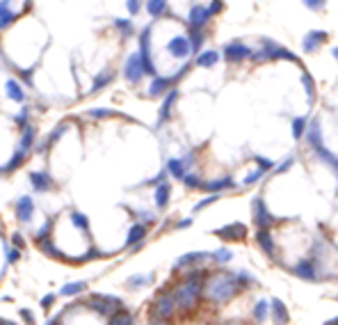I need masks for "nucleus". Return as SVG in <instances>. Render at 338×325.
<instances>
[{"instance_id":"1","label":"nucleus","mask_w":338,"mask_h":325,"mask_svg":"<svg viewBox=\"0 0 338 325\" xmlns=\"http://www.w3.org/2000/svg\"><path fill=\"white\" fill-rule=\"evenodd\" d=\"M240 291V277L231 275V272H217L208 280L204 293L206 298L213 302H229V300Z\"/></svg>"},{"instance_id":"2","label":"nucleus","mask_w":338,"mask_h":325,"mask_svg":"<svg viewBox=\"0 0 338 325\" xmlns=\"http://www.w3.org/2000/svg\"><path fill=\"white\" fill-rule=\"evenodd\" d=\"M201 277H204V272L201 270L192 272V275H190L188 280H185V282H183L181 286L172 293L174 302H176L178 309L188 312V309H192L194 304L199 302V296H201Z\"/></svg>"},{"instance_id":"3","label":"nucleus","mask_w":338,"mask_h":325,"mask_svg":"<svg viewBox=\"0 0 338 325\" xmlns=\"http://www.w3.org/2000/svg\"><path fill=\"white\" fill-rule=\"evenodd\" d=\"M174 312H176V302H174V296L172 293H162L158 296L153 307H151V320L153 323H162V320L172 318Z\"/></svg>"},{"instance_id":"4","label":"nucleus","mask_w":338,"mask_h":325,"mask_svg":"<svg viewBox=\"0 0 338 325\" xmlns=\"http://www.w3.org/2000/svg\"><path fill=\"white\" fill-rule=\"evenodd\" d=\"M89 304L94 312H98L101 316H112L117 309H121V300L119 298H110V296H91L89 298Z\"/></svg>"},{"instance_id":"5","label":"nucleus","mask_w":338,"mask_h":325,"mask_svg":"<svg viewBox=\"0 0 338 325\" xmlns=\"http://www.w3.org/2000/svg\"><path fill=\"white\" fill-rule=\"evenodd\" d=\"M140 60H142V69H144V74H149V76H153L156 74V64H153V60H151V26L144 28V32H142L140 37Z\"/></svg>"},{"instance_id":"6","label":"nucleus","mask_w":338,"mask_h":325,"mask_svg":"<svg viewBox=\"0 0 338 325\" xmlns=\"http://www.w3.org/2000/svg\"><path fill=\"white\" fill-rule=\"evenodd\" d=\"M254 220H256V227H261V229H270L277 222V218L265 208L263 197H256V200H254Z\"/></svg>"},{"instance_id":"7","label":"nucleus","mask_w":338,"mask_h":325,"mask_svg":"<svg viewBox=\"0 0 338 325\" xmlns=\"http://www.w3.org/2000/svg\"><path fill=\"white\" fill-rule=\"evenodd\" d=\"M124 76L128 82H140L142 76H144V69H142V60H140V53H133L126 60V66H124Z\"/></svg>"},{"instance_id":"8","label":"nucleus","mask_w":338,"mask_h":325,"mask_svg":"<svg viewBox=\"0 0 338 325\" xmlns=\"http://www.w3.org/2000/svg\"><path fill=\"white\" fill-rule=\"evenodd\" d=\"M167 50H169L176 60H185V58L192 53V48H190V39L185 37V34H178V37H174L172 42L167 44Z\"/></svg>"},{"instance_id":"9","label":"nucleus","mask_w":338,"mask_h":325,"mask_svg":"<svg viewBox=\"0 0 338 325\" xmlns=\"http://www.w3.org/2000/svg\"><path fill=\"white\" fill-rule=\"evenodd\" d=\"M213 234L224 240H242L247 236V227L242 222H233V224H226V227H222V229H215Z\"/></svg>"},{"instance_id":"10","label":"nucleus","mask_w":338,"mask_h":325,"mask_svg":"<svg viewBox=\"0 0 338 325\" xmlns=\"http://www.w3.org/2000/svg\"><path fill=\"white\" fill-rule=\"evenodd\" d=\"M249 53H252V50H249L242 42H231V44H226L224 46L226 62H242V60H247L249 58Z\"/></svg>"},{"instance_id":"11","label":"nucleus","mask_w":338,"mask_h":325,"mask_svg":"<svg viewBox=\"0 0 338 325\" xmlns=\"http://www.w3.org/2000/svg\"><path fill=\"white\" fill-rule=\"evenodd\" d=\"M208 18H210L208 7L194 5L192 10H190V28H194V30H201V28L208 23Z\"/></svg>"},{"instance_id":"12","label":"nucleus","mask_w":338,"mask_h":325,"mask_svg":"<svg viewBox=\"0 0 338 325\" xmlns=\"http://www.w3.org/2000/svg\"><path fill=\"white\" fill-rule=\"evenodd\" d=\"M327 39H329L327 32H322V30H313V32H309L304 37V50H306V53L318 50L322 44H327Z\"/></svg>"},{"instance_id":"13","label":"nucleus","mask_w":338,"mask_h":325,"mask_svg":"<svg viewBox=\"0 0 338 325\" xmlns=\"http://www.w3.org/2000/svg\"><path fill=\"white\" fill-rule=\"evenodd\" d=\"M293 272H295L297 277H302V280H309V282H316L318 280V272H316V261H302V264H297L295 268H293Z\"/></svg>"},{"instance_id":"14","label":"nucleus","mask_w":338,"mask_h":325,"mask_svg":"<svg viewBox=\"0 0 338 325\" xmlns=\"http://www.w3.org/2000/svg\"><path fill=\"white\" fill-rule=\"evenodd\" d=\"M30 181H32L37 192H48L53 188V179L46 172H30Z\"/></svg>"},{"instance_id":"15","label":"nucleus","mask_w":338,"mask_h":325,"mask_svg":"<svg viewBox=\"0 0 338 325\" xmlns=\"http://www.w3.org/2000/svg\"><path fill=\"white\" fill-rule=\"evenodd\" d=\"M32 213H34V204H32V197H21L18 200V204H16V218L21 220V222H27L30 218H32Z\"/></svg>"},{"instance_id":"16","label":"nucleus","mask_w":338,"mask_h":325,"mask_svg":"<svg viewBox=\"0 0 338 325\" xmlns=\"http://www.w3.org/2000/svg\"><path fill=\"white\" fill-rule=\"evenodd\" d=\"M208 252H190V254H183L181 259L176 261V266L178 268H190V266H194V264H201V261H206L208 259Z\"/></svg>"},{"instance_id":"17","label":"nucleus","mask_w":338,"mask_h":325,"mask_svg":"<svg viewBox=\"0 0 338 325\" xmlns=\"http://www.w3.org/2000/svg\"><path fill=\"white\" fill-rule=\"evenodd\" d=\"M306 140L313 149L322 146V128H320V120H313V124L309 126V133H306Z\"/></svg>"},{"instance_id":"18","label":"nucleus","mask_w":338,"mask_h":325,"mask_svg":"<svg viewBox=\"0 0 338 325\" xmlns=\"http://www.w3.org/2000/svg\"><path fill=\"white\" fill-rule=\"evenodd\" d=\"M256 243H261V248L265 250L268 256H274V238L268 229H261V232L256 234Z\"/></svg>"},{"instance_id":"19","label":"nucleus","mask_w":338,"mask_h":325,"mask_svg":"<svg viewBox=\"0 0 338 325\" xmlns=\"http://www.w3.org/2000/svg\"><path fill=\"white\" fill-rule=\"evenodd\" d=\"M14 12L9 10V0H0V30L2 28H9L14 23Z\"/></svg>"},{"instance_id":"20","label":"nucleus","mask_w":338,"mask_h":325,"mask_svg":"<svg viewBox=\"0 0 338 325\" xmlns=\"http://www.w3.org/2000/svg\"><path fill=\"white\" fill-rule=\"evenodd\" d=\"M270 309H272V316H274V320H277V323H288V309H286V304L281 302L279 298L272 300Z\"/></svg>"},{"instance_id":"21","label":"nucleus","mask_w":338,"mask_h":325,"mask_svg":"<svg viewBox=\"0 0 338 325\" xmlns=\"http://www.w3.org/2000/svg\"><path fill=\"white\" fill-rule=\"evenodd\" d=\"M233 186V179L231 176H224V179H215V181H208V184H201V188L208 190V192H220L224 188H231Z\"/></svg>"},{"instance_id":"22","label":"nucleus","mask_w":338,"mask_h":325,"mask_svg":"<svg viewBox=\"0 0 338 325\" xmlns=\"http://www.w3.org/2000/svg\"><path fill=\"white\" fill-rule=\"evenodd\" d=\"M5 90H7V96H9L11 101H16V103H23V101H25V94H23L21 85H18L16 80H7V82H5Z\"/></svg>"},{"instance_id":"23","label":"nucleus","mask_w":338,"mask_h":325,"mask_svg":"<svg viewBox=\"0 0 338 325\" xmlns=\"http://www.w3.org/2000/svg\"><path fill=\"white\" fill-rule=\"evenodd\" d=\"M169 195H172V186H169V184H158V188H156V204H158V208H165L167 202H169Z\"/></svg>"},{"instance_id":"24","label":"nucleus","mask_w":338,"mask_h":325,"mask_svg":"<svg viewBox=\"0 0 338 325\" xmlns=\"http://www.w3.org/2000/svg\"><path fill=\"white\" fill-rule=\"evenodd\" d=\"M176 98H178L176 90H172V92L165 96V103H162V110H160V122L169 120V114H172V108H174V103H176Z\"/></svg>"},{"instance_id":"25","label":"nucleus","mask_w":338,"mask_h":325,"mask_svg":"<svg viewBox=\"0 0 338 325\" xmlns=\"http://www.w3.org/2000/svg\"><path fill=\"white\" fill-rule=\"evenodd\" d=\"M220 62V53L217 50H206V53H199V58H197V64L199 66H215Z\"/></svg>"},{"instance_id":"26","label":"nucleus","mask_w":338,"mask_h":325,"mask_svg":"<svg viewBox=\"0 0 338 325\" xmlns=\"http://www.w3.org/2000/svg\"><path fill=\"white\" fill-rule=\"evenodd\" d=\"M172 82H174V78H156L149 87V94L151 96H160V94H165V90L172 85Z\"/></svg>"},{"instance_id":"27","label":"nucleus","mask_w":338,"mask_h":325,"mask_svg":"<svg viewBox=\"0 0 338 325\" xmlns=\"http://www.w3.org/2000/svg\"><path fill=\"white\" fill-rule=\"evenodd\" d=\"M144 236H146V227H144V224H133V229L128 232V238H126V245L140 243Z\"/></svg>"},{"instance_id":"28","label":"nucleus","mask_w":338,"mask_h":325,"mask_svg":"<svg viewBox=\"0 0 338 325\" xmlns=\"http://www.w3.org/2000/svg\"><path fill=\"white\" fill-rule=\"evenodd\" d=\"M146 10L151 16H160L167 12V0H146Z\"/></svg>"},{"instance_id":"29","label":"nucleus","mask_w":338,"mask_h":325,"mask_svg":"<svg viewBox=\"0 0 338 325\" xmlns=\"http://www.w3.org/2000/svg\"><path fill=\"white\" fill-rule=\"evenodd\" d=\"M112 78H114V74H112V71H103V74H98V76H96V80L91 82L89 92H96V90H101V87H105L107 82H112Z\"/></svg>"},{"instance_id":"30","label":"nucleus","mask_w":338,"mask_h":325,"mask_svg":"<svg viewBox=\"0 0 338 325\" xmlns=\"http://www.w3.org/2000/svg\"><path fill=\"white\" fill-rule=\"evenodd\" d=\"M167 170L176 176V179H183V174L188 172V168H185V162L183 160H178V158H172V160L167 162Z\"/></svg>"},{"instance_id":"31","label":"nucleus","mask_w":338,"mask_h":325,"mask_svg":"<svg viewBox=\"0 0 338 325\" xmlns=\"http://www.w3.org/2000/svg\"><path fill=\"white\" fill-rule=\"evenodd\" d=\"M110 325H126V323H133V316L128 312H114L112 316H107Z\"/></svg>"},{"instance_id":"32","label":"nucleus","mask_w":338,"mask_h":325,"mask_svg":"<svg viewBox=\"0 0 338 325\" xmlns=\"http://www.w3.org/2000/svg\"><path fill=\"white\" fill-rule=\"evenodd\" d=\"M71 222H73V227L80 229V232H87V229H89L87 216H82V213H78V211H71Z\"/></svg>"},{"instance_id":"33","label":"nucleus","mask_w":338,"mask_h":325,"mask_svg":"<svg viewBox=\"0 0 338 325\" xmlns=\"http://www.w3.org/2000/svg\"><path fill=\"white\" fill-rule=\"evenodd\" d=\"M302 82H304V87H306L309 101L313 103V98H316V85H313V76L309 74V71H304V74H302Z\"/></svg>"},{"instance_id":"34","label":"nucleus","mask_w":338,"mask_h":325,"mask_svg":"<svg viewBox=\"0 0 338 325\" xmlns=\"http://www.w3.org/2000/svg\"><path fill=\"white\" fill-rule=\"evenodd\" d=\"M23 160H25V149H18V152L14 154V158H11V160L5 165V172H11V170H16Z\"/></svg>"},{"instance_id":"35","label":"nucleus","mask_w":338,"mask_h":325,"mask_svg":"<svg viewBox=\"0 0 338 325\" xmlns=\"http://www.w3.org/2000/svg\"><path fill=\"white\" fill-rule=\"evenodd\" d=\"M87 288V282H75V284H66L62 286V296H75V293H82Z\"/></svg>"},{"instance_id":"36","label":"nucleus","mask_w":338,"mask_h":325,"mask_svg":"<svg viewBox=\"0 0 338 325\" xmlns=\"http://www.w3.org/2000/svg\"><path fill=\"white\" fill-rule=\"evenodd\" d=\"M304 128H306V120H304V117L293 120V138H295V140H300V138L304 136Z\"/></svg>"},{"instance_id":"37","label":"nucleus","mask_w":338,"mask_h":325,"mask_svg":"<svg viewBox=\"0 0 338 325\" xmlns=\"http://www.w3.org/2000/svg\"><path fill=\"white\" fill-rule=\"evenodd\" d=\"M190 48L192 50H199L201 48V44H204V34H201V30H194L192 28V34H190Z\"/></svg>"},{"instance_id":"38","label":"nucleus","mask_w":338,"mask_h":325,"mask_svg":"<svg viewBox=\"0 0 338 325\" xmlns=\"http://www.w3.org/2000/svg\"><path fill=\"white\" fill-rule=\"evenodd\" d=\"M316 152H318V156H320L322 160H325V162H329V165H332V170H336V156H334L332 152H327L325 146H318Z\"/></svg>"},{"instance_id":"39","label":"nucleus","mask_w":338,"mask_h":325,"mask_svg":"<svg viewBox=\"0 0 338 325\" xmlns=\"http://www.w3.org/2000/svg\"><path fill=\"white\" fill-rule=\"evenodd\" d=\"M119 112L114 110H107V108H94L89 110V117H96V120H105V117H117Z\"/></svg>"},{"instance_id":"40","label":"nucleus","mask_w":338,"mask_h":325,"mask_svg":"<svg viewBox=\"0 0 338 325\" xmlns=\"http://www.w3.org/2000/svg\"><path fill=\"white\" fill-rule=\"evenodd\" d=\"M32 138H34V128H32V126H25V130H23V138H21V149H30V144H32Z\"/></svg>"},{"instance_id":"41","label":"nucleus","mask_w":338,"mask_h":325,"mask_svg":"<svg viewBox=\"0 0 338 325\" xmlns=\"http://www.w3.org/2000/svg\"><path fill=\"white\" fill-rule=\"evenodd\" d=\"M183 184H185V186H188V188H201V179H199V176H197V174H188V172H185V174H183Z\"/></svg>"},{"instance_id":"42","label":"nucleus","mask_w":338,"mask_h":325,"mask_svg":"<svg viewBox=\"0 0 338 325\" xmlns=\"http://www.w3.org/2000/svg\"><path fill=\"white\" fill-rule=\"evenodd\" d=\"M210 256H215V259L220 261V264H226V261L233 259V252H231V250H224V248H222V250H217V252H213Z\"/></svg>"},{"instance_id":"43","label":"nucleus","mask_w":338,"mask_h":325,"mask_svg":"<svg viewBox=\"0 0 338 325\" xmlns=\"http://www.w3.org/2000/svg\"><path fill=\"white\" fill-rule=\"evenodd\" d=\"M151 280H153V275H137V277H130L128 282H130V286L133 288H137V286H144V284H149Z\"/></svg>"},{"instance_id":"44","label":"nucleus","mask_w":338,"mask_h":325,"mask_svg":"<svg viewBox=\"0 0 338 325\" xmlns=\"http://www.w3.org/2000/svg\"><path fill=\"white\" fill-rule=\"evenodd\" d=\"M265 172H268V170H265V168H256V170H254V172L247 176V179H245V184H247V186L256 184L258 179H263V174H265Z\"/></svg>"},{"instance_id":"45","label":"nucleus","mask_w":338,"mask_h":325,"mask_svg":"<svg viewBox=\"0 0 338 325\" xmlns=\"http://www.w3.org/2000/svg\"><path fill=\"white\" fill-rule=\"evenodd\" d=\"M254 314H256V320H263L265 314H268V302H265V300H261V302L256 304V309H254Z\"/></svg>"},{"instance_id":"46","label":"nucleus","mask_w":338,"mask_h":325,"mask_svg":"<svg viewBox=\"0 0 338 325\" xmlns=\"http://www.w3.org/2000/svg\"><path fill=\"white\" fill-rule=\"evenodd\" d=\"M213 202H217V195H210V197H206V200H201V202H199V204H197V206H194V208H192V211H194V213L204 211L206 206H208V204H213Z\"/></svg>"},{"instance_id":"47","label":"nucleus","mask_w":338,"mask_h":325,"mask_svg":"<svg viewBox=\"0 0 338 325\" xmlns=\"http://www.w3.org/2000/svg\"><path fill=\"white\" fill-rule=\"evenodd\" d=\"M48 232H50V220H48V222H46V224H43V227H41V232H39V234H34V243H41V240L46 238V236H48Z\"/></svg>"},{"instance_id":"48","label":"nucleus","mask_w":338,"mask_h":325,"mask_svg":"<svg viewBox=\"0 0 338 325\" xmlns=\"http://www.w3.org/2000/svg\"><path fill=\"white\" fill-rule=\"evenodd\" d=\"M117 26H119V30H121L124 34H130V32H133V23H130V21H124V18H119Z\"/></svg>"},{"instance_id":"49","label":"nucleus","mask_w":338,"mask_h":325,"mask_svg":"<svg viewBox=\"0 0 338 325\" xmlns=\"http://www.w3.org/2000/svg\"><path fill=\"white\" fill-rule=\"evenodd\" d=\"M306 7H311V10H322V7L327 5V0H304Z\"/></svg>"},{"instance_id":"50","label":"nucleus","mask_w":338,"mask_h":325,"mask_svg":"<svg viewBox=\"0 0 338 325\" xmlns=\"http://www.w3.org/2000/svg\"><path fill=\"white\" fill-rule=\"evenodd\" d=\"M293 165H295V158H288V160H286L284 165H279V168H277V174H284V172H288V170L293 168Z\"/></svg>"},{"instance_id":"51","label":"nucleus","mask_w":338,"mask_h":325,"mask_svg":"<svg viewBox=\"0 0 338 325\" xmlns=\"http://www.w3.org/2000/svg\"><path fill=\"white\" fill-rule=\"evenodd\" d=\"M222 7H224V2L222 0H213V5L208 7V14L213 16V14H217V12H222Z\"/></svg>"},{"instance_id":"52","label":"nucleus","mask_w":338,"mask_h":325,"mask_svg":"<svg viewBox=\"0 0 338 325\" xmlns=\"http://www.w3.org/2000/svg\"><path fill=\"white\" fill-rule=\"evenodd\" d=\"M254 160L258 162V165H261V168H265V170H270L274 165L272 160H268V158H263V156H254Z\"/></svg>"},{"instance_id":"53","label":"nucleus","mask_w":338,"mask_h":325,"mask_svg":"<svg viewBox=\"0 0 338 325\" xmlns=\"http://www.w3.org/2000/svg\"><path fill=\"white\" fill-rule=\"evenodd\" d=\"M11 243H14V248H25V240H23V236L21 234H14V236H11Z\"/></svg>"},{"instance_id":"54","label":"nucleus","mask_w":338,"mask_h":325,"mask_svg":"<svg viewBox=\"0 0 338 325\" xmlns=\"http://www.w3.org/2000/svg\"><path fill=\"white\" fill-rule=\"evenodd\" d=\"M64 130H66V126H59V128H57V130H53V136H50V138H48V144H53V142H55V140H57V138H59V136H62V133H64Z\"/></svg>"},{"instance_id":"55","label":"nucleus","mask_w":338,"mask_h":325,"mask_svg":"<svg viewBox=\"0 0 338 325\" xmlns=\"http://www.w3.org/2000/svg\"><path fill=\"white\" fill-rule=\"evenodd\" d=\"M128 12L130 14H137L140 12V0H128Z\"/></svg>"},{"instance_id":"56","label":"nucleus","mask_w":338,"mask_h":325,"mask_svg":"<svg viewBox=\"0 0 338 325\" xmlns=\"http://www.w3.org/2000/svg\"><path fill=\"white\" fill-rule=\"evenodd\" d=\"M18 256H21V250H14V252H9V254H7V264H14V261H18Z\"/></svg>"},{"instance_id":"57","label":"nucleus","mask_w":338,"mask_h":325,"mask_svg":"<svg viewBox=\"0 0 338 325\" xmlns=\"http://www.w3.org/2000/svg\"><path fill=\"white\" fill-rule=\"evenodd\" d=\"M53 302H55V296L50 293V296H46V298L41 300V307H43V309H50V304H53Z\"/></svg>"},{"instance_id":"58","label":"nucleus","mask_w":338,"mask_h":325,"mask_svg":"<svg viewBox=\"0 0 338 325\" xmlns=\"http://www.w3.org/2000/svg\"><path fill=\"white\" fill-rule=\"evenodd\" d=\"M190 224H192V218H185V220H181V222H178L176 227H178V229H188Z\"/></svg>"},{"instance_id":"59","label":"nucleus","mask_w":338,"mask_h":325,"mask_svg":"<svg viewBox=\"0 0 338 325\" xmlns=\"http://www.w3.org/2000/svg\"><path fill=\"white\" fill-rule=\"evenodd\" d=\"M21 316H23V318H25L27 320V323H32V312H27V309H23V312H21Z\"/></svg>"},{"instance_id":"60","label":"nucleus","mask_w":338,"mask_h":325,"mask_svg":"<svg viewBox=\"0 0 338 325\" xmlns=\"http://www.w3.org/2000/svg\"><path fill=\"white\" fill-rule=\"evenodd\" d=\"M0 323H5V325H9V320H2V318H0Z\"/></svg>"}]
</instances>
